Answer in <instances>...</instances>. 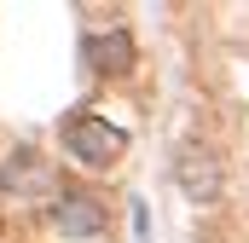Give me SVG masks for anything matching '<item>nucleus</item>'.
I'll use <instances>...</instances> for the list:
<instances>
[{"mask_svg":"<svg viewBox=\"0 0 249 243\" xmlns=\"http://www.w3.org/2000/svg\"><path fill=\"white\" fill-rule=\"evenodd\" d=\"M53 226H58L64 238H99L105 232V203L87 197V191H70V197L53 203Z\"/></svg>","mask_w":249,"mask_h":243,"instance_id":"20e7f679","label":"nucleus"},{"mask_svg":"<svg viewBox=\"0 0 249 243\" xmlns=\"http://www.w3.org/2000/svg\"><path fill=\"white\" fill-rule=\"evenodd\" d=\"M87 58L99 75H122L127 64H133V41H127V29H110V35H93L87 41Z\"/></svg>","mask_w":249,"mask_h":243,"instance_id":"39448f33","label":"nucleus"},{"mask_svg":"<svg viewBox=\"0 0 249 243\" xmlns=\"http://www.w3.org/2000/svg\"><path fill=\"white\" fill-rule=\"evenodd\" d=\"M0 191H12V197H47L53 191V162H41V151H6Z\"/></svg>","mask_w":249,"mask_h":243,"instance_id":"7ed1b4c3","label":"nucleus"},{"mask_svg":"<svg viewBox=\"0 0 249 243\" xmlns=\"http://www.w3.org/2000/svg\"><path fill=\"white\" fill-rule=\"evenodd\" d=\"M58 139H64V151H70L75 162H87V168H110V162L127 151V133L116 127V122L93 116V110H75V116L64 122Z\"/></svg>","mask_w":249,"mask_h":243,"instance_id":"f257e3e1","label":"nucleus"},{"mask_svg":"<svg viewBox=\"0 0 249 243\" xmlns=\"http://www.w3.org/2000/svg\"><path fill=\"white\" fill-rule=\"evenodd\" d=\"M174 185L186 191L197 208H209V203H220V191H226V168H220V156H214L203 139H186V145H174Z\"/></svg>","mask_w":249,"mask_h":243,"instance_id":"f03ea898","label":"nucleus"}]
</instances>
